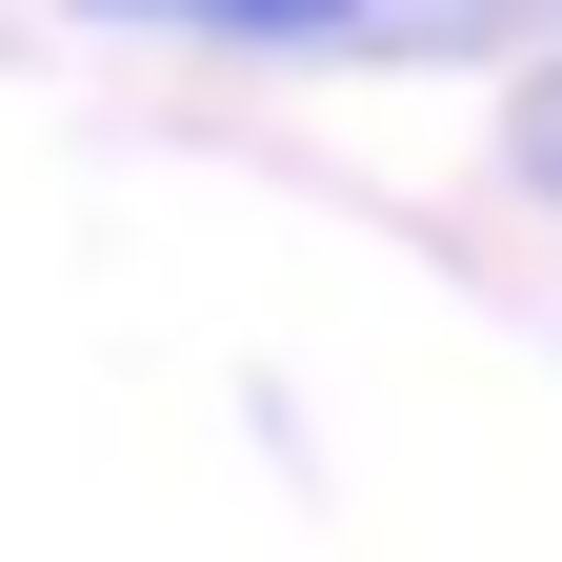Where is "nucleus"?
Listing matches in <instances>:
<instances>
[{
    "label": "nucleus",
    "instance_id": "nucleus-1",
    "mask_svg": "<svg viewBox=\"0 0 562 562\" xmlns=\"http://www.w3.org/2000/svg\"><path fill=\"white\" fill-rule=\"evenodd\" d=\"M522 181L562 201V60H542V81H522Z\"/></svg>",
    "mask_w": 562,
    "mask_h": 562
}]
</instances>
